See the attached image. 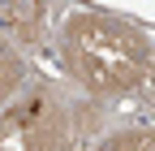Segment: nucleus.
I'll return each mask as SVG.
<instances>
[{
    "instance_id": "f257e3e1",
    "label": "nucleus",
    "mask_w": 155,
    "mask_h": 151,
    "mask_svg": "<svg viewBox=\"0 0 155 151\" xmlns=\"http://www.w3.org/2000/svg\"><path fill=\"white\" fill-rule=\"evenodd\" d=\"M61 61L91 95H125L151 73V43L121 17L78 13L65 22Z\"/></svg>"
},
{
    "instance_id": "f03ea898",
    "label": "nucleus",
    "mask_w": 155,
    "mask_h": 151,
    "mask_svg": "<svg viewBox=\"0 0 155 151\" xmlns=\"http://www.w3.org/2000/svg\"><path fill=\"white\" fill-rule=\"evenodd\" d=\"M0 151H73V117L52 95L13 104L0 121Z\"/></svg>"
},
{
    "instance_id": "7ed1b4c3",
    "label": "nucleus",
    "mask_w": 155,
    "mask_h": 151,
    "mask_svg": "<svg viewBox=\"0 0 155 151\" xmlns=\"http://www.w3.org/2000/svg\"><path fill=\"white\" fill-rule=\"evenodd\" d=\"M5 22L22 39H35L39 22H43V0H5Z\"/></svg>"
},
{
    "instance_id": "20e7f679",
    "label": "nucleus",
    "mask_w": 155,
    "mask_h": 151,
    "mask_svg": "<svg viewBox=\"0 0 155 151\" xmlns=\"http://www.w3.org/2000/svg\"><path fill=\"white\" fill-rule=\"evenodd\" d=\"M99 151H155V129H121Z\"/></svg>"
}]
</instances>
